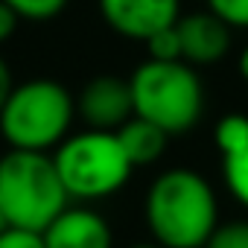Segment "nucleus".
Listing matches in <instances>:
<instances>
[{
	"instance_id": "obj_8",
	"label": "nucleus",
	"mask_w": 248,
	"mask_h": 248,
	"mask_svg": "<svg viewBox=\"0 0 248 248\" xmlns=\"http://www.w3.org/2000/svg\"><path fill=\"white\" fill-rule=\"evenodd\" d=\"M47 248H114L111 222L93 207L70 202L44 231Z\"/></svg>"
},
{
	"instance_id": "obj_10",
	"label": "nucleus",
	"mask_w": 248,
	"mask_h": 248,
	"mask_svg": "<svg viewBox=\"0 0 248 248\" xmlns=\"http://www.w3.org/2000/svg\"><path fill=\"white\" fill-rule=\"evenodd\" d=\"M117 138L126 149L132 167H152L164 158L167 146H170V135L164 129H158L155 123L143 120V117H132L129 123H123L117 129Z\"/></svg>"
},
{
	"instance_id": "obj_7",
	"label": "nucleus",
	"mask_w": 248,
	"mask_h": 248,
	"mask_svg": "<svg viewBox=\"0 0 248 248\" xmlns=\"http://www.w3.org/2000/svg\"><path fill=\"white\" fill-rule=\"evenodd\" d=\"M76 96V120L85 123V129L117 132L123 123L135 117L132 88L129 79H120L114 73H99L82 85Z\"/></svg>"
},
{
	"instance_id": "obj_1",
	"label": "nucleus",
	"mask_w": 248,
	"mask_h": 248,
	"mask_svg": "<svg viewBox=\"0 0 248 248\" xmlns=\"http://www.w3.org/2000/svg\"><path fill=\"white\" fill-rule=\"evenodd\" d=\"M143 222L161 248H204L219 219V193L202 172L170 167L143 196Z\"/></svg>"
},
{
	"instance_id": "obj_5",
	"label": "nucleus",
	"mask_w": 248,
	"mask_h": 248,
	"mask_svg": "<svg viewBox=\"0 0 248 248\" xmlns=\"http://www.w3.org/2000/svg\"><path fill=\"white\" fill-rule=\"evenodd\" d=\"M67 204L70 196L50 152L9 149L0 158V213L9 228L41 233Z\"/></svg>"
},
{
	"instance_id": "obj_20",
	"label": "nucleus",
	"mask_w": 248,
	"mask_h": 248,
	"mask_svg": "<svg viewBox=\"0 0 248 248\" xmlns=\"http://www.w3.org/2000/svg\"><path fill=\"white\" fill-rule=\"evenodd\" d=\"M236 70H239V76L248 82V44L239 50V56H236Z\"/></svg>"
},
{
	"instance_id": "obj_21",
	"label": "nucleus",
	"mask_w": 248,
	"mask_h": 248,
	"mask_svg": "<svg viewBox=\"0 0 248 248\" xmlns=\"http://www.w3.org/2000/svg\"><path fill=\"white\" fill-rule=\"evenodd\" d=\"M129 248H161V245L149 239V242H135V245H129Z\"/></svg>"
},
{
	"instance_id": "obj_15",
	"label": "nucleus",
	"mask_w": 248,
	"mask_h": 248,
	"mask_svg": "<svg viewBox=\"0 0 248 248\" xmlns=\"http://www.w3.org/2000/svg\"><path fill=\"white\" fill-rule=\"evenodd\" d=\"M204 248H248V219L219 222Z\"/></svg>"
},
{
	"instance_id": "obj_4",
	"label": "nucleus",
	"mask_w": 248,
	"mask_h": 248,
	"mask_svg": "<svg viewBox=\"0 0 248 248\" xmlns=\"http://www.w3.org/2000/svg\"><path fill=\"white\" fill-rule=\"evenodd\" d=\"M76 123V96L56 79H27L0 108V135L9 149L53 152Z\"/></svg>"
},
{
	"instance_id": "obj_19",
	"label": "nucleus",
	"mask_w": 248,
	"mask_h": 248,
	"mask_svg": "<svg viewBox=\"0 0 248 248\" xmlns=\"http://www.w3.org/2000/svg\"><path fill=\"white\" fill-rule=\"evenodd\" d=\"M12 88H15V79H12V70H9V64H6V59L0 56V108L6 105V99H9V93H12Z\"/></svg>"
},
{
	"instance_id": "obj_13",
	"label": "nucleus",
	"mask_w": 248,
	"mask_h": 248,
	"mask_svg": "<svg viewBox=\"0 0 248 248\" xmlns=\"http://www.w3.org/2000/svg\"><path fill=\"white\" fill-rule=\"evenodd\" d=\"M9 3L21 21H35V24H44V21H53L59 18L70 0H3Z\"/></svg>"
},
{
	"instance_id": "obj_14",
	"label": "nucleus",
	"mask_w": 248,
	"mask_h": 248,
	"mask_svg": "<svg viewBox=\"0 0 248 248\" xmlns=\"http://www.w3.org/2000/svg\"><path fill=\"white\" fill-rule=\"evenodd\" d=\"M204 9L213 12L228 30L248 32V0H204Z\"/></svg>"
},
{
	"instance_id": "obj_16",
	"label": "nucleus",
	"mask_w": 248,
	"mask_h": 248,
	"mask_svg": "<svg viewBox=\"0 0 248 248\" xmlns=\"http://www.w3.org/2000/svg\"><path fill=\"white\" fill-rule=\"evenodd\" d=\"M143 47H146V59H158V62H178L181 59V41H178L175 27L155 32Z\"/></svg>"
},
{
	"instance_id": "obj_9",
	"label": "nucleus",
	"mask_w": 248,
	"mask_h": 248,
	"mask_svg": "<svg viewBox=\"0 0 248 248\" xmlns=\"http://www.w3.org/2000/svg\"><path fill=\"white\" fill-rule=\"evenodd\" d=\"M181 41V62L193 67H210L231 53L233 30H228L213 12H187L175 24Z\"/></svg>"
},
{
	"instance_id": "obj_22",
	"label": "nucleus",
	"mask_w": 248,
	"mask_h": 248,
	"mask_svg": "<svg viewBox=\"0 0 248 248\" xmlns=\"http://www.w3.org/2000/svg\"><path fill=\"white\" fill-rule=\"evenodd\" d=\"M6 228H9V225H6V219H3V213H0V233H3Z\"/></svg>"
},
{
	"instance_id": "obj_17",
	"label": "nucleus",
	"mask_w": 248,
	"mask_h": 248,
	"mask_svg": "<svg viewBox=\"0 0 248 248\" xmlns=\"http://www.w3.org/2000/svg\"><path fill=\"white\" fill-rule=\"evenodd\" d=\"M0 248H47L44 236L38 231H27V228H6L0 233Z\"/></svg>"
},
{
	"instance_id": "obj_3",
	"label": "nucleus",
	"mask_w": 248,
	"mask_h": 248,
	"mask_svg": "<svg viewBox=\"0 0 248 248\" xmlns=\"http://www.w3.org/2000/svg\"><path fill=\"white\" fill-rule=\"evenodd\" d=\"M50 155L70 202L79 204H96L102 199L117 196L135 172L117 132H70Z\"/></svg>"
},
{
	"instance_id": "obj_12",
	"label": "nucleus",
	"mask_w": 248,
	"mask_h": 248,
	"mask_svg": "<svg viewBox=\"0 0 248 248\" xmlns=\"http://www.w3.org/2000/svg\"><path fill=\"white\" fill-rule=\"evenodd\" d=\"M222 184L228 196L248 210V146L222 158Z\"/></svg>"
},
{
	"instance_id": "obj_6",
	"label": "nucleus",
	"mask_w": 248,
	"mask_h": 248,
	"mask_svg": "<svg viewBox=\"0 0 248 248\" xmlns=\"http://www.w3.org/2000/svg\"><path fill=\"white\" fill-rule=\"evenodd\" d=\"M96 9L111 32L140 44L155 32L175 27L184 15L181 0H96Z\"/></svg>"
},
{
	"instance_id": "obj_2",
	"label": "nucleus",
	"mask_w": 248,
	"mask_h": 248,
	"mask_svg": "<svg viewBox=\"0 0 248 248\" xmlns=\"http://www.w3.org/2000/svg\"><path fill=\"white\" fill-rule=\"evenodd\" d=\"M132 105L135 117H143L172 135H187L199 126L204 114V82L199 67L187 62H158L143 59L132 76Z\"/></svg>"
},
{
	"instance_id": "obj_18",
	"label": "nucleus",
	"mask_w": 248,
	"mask_h": 248,
	"mask_svg": "<svg viewBox=\"0 0 248 248\" xmlns=\"http://www.w3.org/2000/svg\"><path fill=\"white\" fill-rule=\"evenodd\" d=\"M18 24H21L18 12H15L9 3H3V0H0V44H6V41L18 32Z\"/></svg>"
},
{
	"instance_id": "obj_11",
	"label": "nucleus",
	"mask_w": 248,
	"mask_h": 248,
	"mask_svg": "<svg viewBox=\"0 0 248 248\" xmlns=\"http://www.w3.org/2000/svg\"><path fill=\"white\" fill-rule=\"evenodd\" d=\"M213 143H216L222 158L245 149L248 146V114L231 111V114L219 117L216 126H213Z\"/></svg>"
}]
</instances>
